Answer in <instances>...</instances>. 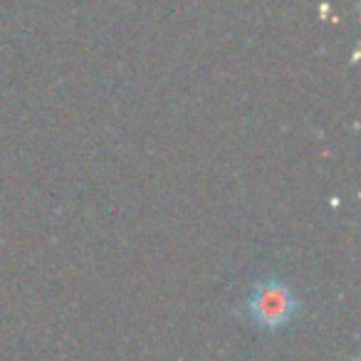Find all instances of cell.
Returning a JSON list of instances; mask_svg holds the SVG:
<instances>
[{"label":"cell","mask_w":361,"mask_h":361,"mask_svg":"<svg viewBox=\"0 0 361 361\" xmlns=\"http://www.w3.org/2000/svg\"><path fill=\"white\" fill-rule=\"evenodd\" d=\"M247 312L260 326L277 329L295 317L297 300L282 282H265L252 292L250 302H247Z\"/></svg>","instance_id":"cell-1"}]
</instances>
